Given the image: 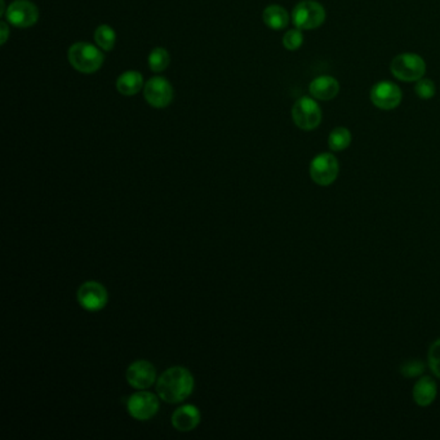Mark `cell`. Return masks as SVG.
<instances>
[{"label": "cell", "mask_w": 440, "mask_h": 440, "mask_svg": "<svg viewBox=\"0 0 440 440\" xmlns=\"http://www.w3.org/2000/svg\"><path fill=\"white\" fill-rule=\"evenodd\" d=\"M351 144V133L345 127L334 128L328 137V146L332 152H342Z\"/></svg>", "instance_id": "18"}, {"label": "cell", "mask_w": 440, "mask_h": 440, "mask_svg": "<svg viewBox=\"0 0 440 440\" xmlns=\"http://www.w3.org/2000/svg\"><path fill=\"white\" fill-rule=\"evenodd\" d=\"M390 70L402 82H417L425 75L426 63L418 54H402L391 61Z\"/></svg>", "instance_id": "4"}, {"label": "cell", "mask_w": 440, "mask_h": 440, "mask_svg": "<svg viewBox=\"0 0 440 440\" xmlns=\"http://www.w3.org/2000/svg\"><path fill=\"white\" fill-rule=\"evenodd\" d=\"M68 62L73 68L83 73H96L104 63V54L97 47L87 42H78L68 49Z\"/></svg>", "instance_id": "2"}, {"label": "cell", "mask_w": 440, "mask_h": 440, "mask_svg": "<svg viewBox=\"0 0 440 440\" xmlns=\"http://www.w3.org/2000/svg\"><path fill=\"white\" fill-rule=\"evenodd\" d=\"M309 91L314 99L320 101L334 99L340 92V83L334 76L322 75L315 78L310 83Z\"/></svg>", "instance_id": "14"}, {"label": "cell", "mask_w": 440, "mask_h": 440, "mask_svg": "<svg viewBox=\"0 0 440 440\" xmlns=\"http://www.w3.org/2000/svg\"><path fill=\"white\" fill-rule=\"evenodd\" d=\"M169 61L171 57L164 48H155L149 56V66L154 73H161L163 70H166Z\"/></svg>", "instance_id": "20"}, {"label": "cell", "mask_w": 440, "mask_h": 440, "mask_svg": "<svg viewBox=\"0 0 440 440\" xmlns=\"http://www.w3.org/2000/svg\"><path fill=\"white\" fill-rule=\"evenodd\" d=\"M369 97L373 105L381 110H393L402 102V90L393 82L382 80L373 85Z\"/></svg>", "instance_id": "9"}, {"label": "cell", "mask_w": 440, "mask_h": 440, "mask_svg": "<svg viewBox=\"0 0 440 440\" xmlns=\"http://www.w3.org/2000/svg\"><path fill=\"white\" fill-rule=\"evenodd\" d=\"M159 407L158 396L146 390H140L130 395L127 401L129 415L137 421H149L158 413Z\"/></svg>", "instance_id": "7"}, {"label": "cell", "mask_w": 440, "mask_h": 440, "mask_svg": "<svg viewBox=\"0 0 440 440\" xmlns=\"http://www.w3.org/2000/svg\"><path fill=\"white\" fill-rule=\"evenodd\" d=\"M340 172L338 160L331 152H322L310 163L312 180L320 186H329L337 180Z\"/></svg>", "instance_id": "6"}, {"label": "cell", "mask_w": 440, "mask_h": 440, "mask_svg": "<svg viewBox=\"0 0 440 440\" xmlns=\"http://www.w3.org/2000/svg\"><path fill=\"white\" fill-rule=\"evenodd\" d=\"M78 302L87 312H96L105 309L109 301L106 288L99 281L83 283L78 289Z\"/></svg>", "instance_id": "8"}, {"label": "cell", "mask_w": 440, "mask_h": 440, "mask_svg": "<svg viewBox=\"0 0 440 440\" xmlns=\"http://www.w3.org/2000/svg\"><path fill=\"white\" fill-rule=\"evenodd\" d=\"M195 381L192 373L185 367H171L166 372L161 373L157 381V393L161 401L177 404L183 403L192 394Z\"/></svg>", "instance_id": "1"}, {"label": "cell", "mask_w": 440, "mask_h": 440, "mask_svg": "<svg viewBox=\"0 0 440 440\" xmlns=\"http://www.w3.org/2000/svg\"><path fill=\"white\" fill-rule=\"evenodd\" d=\"M144 97L155 109L167 107L173 99V88L166 78L155 76L145 84Z\"/></svg>", "instance_id": "10"}, {"label": "cell", "mask_w": 440, "mask_h": 440, "mask_svg": "<svg viewBox=\"0 0 440 440\" xmlns=\"http://www.w3.org/2000/svg\"><path fill=\"white\" fill-rule=\"evenodd\" d=\"M429 363L434 374L440 379V338L434 342L429 350Z\"/></svg>", "instance_id": "23"}, {"label": "cell", "mask_w": 440, "mask_h": 440, "mask_svg": "<svg viewBox=\"0 0 440 440\" xmlns=\"http://www.w3.org/2000/svg\"><path fill=\"white\" fill-rule=\"evenodd\" d=\"M94 40L97 43V46L104 49V51H111L115 46V40H116V34L115 31L107 26V25H101L97 28V30L94 32Z\"/></svg>", "instance_id": "19"}, {"label": "cell", "mask_w": 440, "mask_h": 440, "mask_svg": "<svg viewBox=\"0 0 440 440\" xmlns=\"http://www.w3.org/2000/svg\"><path fill=\"white\" fill-rule=\"evenodd\" d=\"M8 23L16 28L26 29L38 23L39 11L29 0H15L7 9Z\"/></svg>", "instance_id": "11"}, {"label": "cell", "mask_w": 440, "mask_h": 440, "mask_svg": "<svg viewBox=\"0 0 440 440\" xmlns=\"http://www.w3.org/2000/svg\"><path fill=\"white\" fill-rule=\"evenodd\" d=\"M424 369H425L424 365H422L421 362H417V360L408 362V363H405V365H403L402 368H401V371H402L404 377H416L418 374H421V373L424 372Z\"/></svg>", "instance_id": "24"}, {"label": "cell", "mask_w": 440, "mask_h": 440, "mask_svg": "<svg viewBox=\"0 0 440 440\" xmlns=\"http://www.w3.org/2000/svg\"><path fill=\"white\" fill-rule=\"evenodd\" d=\"M326 17V9L315 0H302L292 11V23L300 30L318 29Z\"/></svg>", "instance_id": "3"}, {"label": "cell", "mask_w": 440, "mask_h": 440, "mask_svg": "<svg viewBox=\"0 0 440 440\" xmlns=\"http://www.w3.org/2000/svg\"><path fill=\"white\" fill-rule=\"evenodd\" d=\"M415 92L420 99H433L436 93V87L432 79H425L421 78L420 80L416 82L415 85Z\"/></svg>", "instance_id": "21"}, {"label": "cell", "mask_w": 440, "mask_h": 440, "mask_svg": "<svg viewBox=\"0 0 440 440\" xmlns=\"http://www.w3.org/2000/svg\"><path fill=\"white\" fill-rule=\"evenodd\" d=\"M322 109L312 97H301L292 107V119L302 130L318 128L322 123Z\"/></svg>", "instance_id": "5"}, {"label": "cell", "mask_w": 440, "mask_h": 440, "mask_svg": "<svg viewBox=\"0 0 440 440\" xmlns=\"http://www.w3.org/2000/svg\"><path fill=\"white\" fill-rule=\"evenodd\" d=\"M202 420L200 410L192 404H185L183 407L177 408L172 415V426L177 432L181 433H189L194 429H197Z\"/></svg>", "instance_id": "13"}, {"label": "cell", "mask_w": 440, "mask_h": 440, "mask_svg": "<svg viewBox=\"0 0 440 440\" xmlns=\"http://www.w3.org/2000/svg\"><path fill=\"white\" fill-rule=\"evenodd\" d=\"M144 87V78L138 71H126L116 80V88L123 96H135Z\"/></svg>", "instance_id": "16"}, {"label": "cell", "mask_w": 440, "mask_h": 440, "mask_svg": "<svg viewBox=\"0 0 440 440\" xmlns=\"http://www.w3.org/2000/svg\"><path fill=\"white\" fill-rule=\"evenodd\" d=\"M1 30H3V38H1V44H4L6 43V40H7L8 37V29L7 25L3 23H1Z\"/></svg>", "instance_id": "25"}, {"label": "cell", "mask_w": 440, "mask_h": 440, "mask_svg": "<svg viewBox=\"0 0 440 440\" xmlns=\"http://www.w3.org/2000/svg\"><path fill=\"white\" fill-rule=\"evenodd\" d=\"M126 377L130 386L138 390H146L155 384L157 369L147 360H137L129 365Z\"/></svg>", "instance_id": "12"}, {"label": "cell", "mask_w": 440, "mask_h": 440, "mask_svg": "<svg viewBox=\"0 0 440 440\" xmlns=\"http://www.w3.org/2000/svg\"><path fill=\"white\" fill-rule=\"evenodd\" d=\"M304 43V34L300 29H293L284 34L283 37V46L286 47L288 51H296Z\"/></svg>", "instance_id": "22"}, {"label": "cell", "mask_w": 440, "mask_h": 440, "mask_svg": "<svg viewBox=\"0 0 440 440\" xmlns=\"http://www.w3.org/2000/svg\"><path fill=\"white\" fill-rule=\"evenodd\" d=\"M264 23L267 28L273 29V30H283L284 28H287L289 23V15L286 8L281 6H269L264 11Z\"/></svg>", "instance_id": "17"}, {"label": "cell", "mask_w": 440, "mask_h": 440, "mask_svg": "<svg viewBox=\"0 0 440 440\" xmlns=\"http://www.w3.org/2000/svg\"><path fill=\"white\" fill-rule=\"evenodd\" d=\"M436 382L432 377H422L418 379L413 389V399L421 407H427L436 398Z\"/></svg>", "instance_id": "15"}]
</instances>
